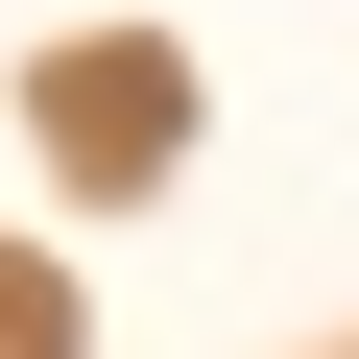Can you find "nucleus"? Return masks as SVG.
Returning <instances> with one entry per match:
<instances>
[{
  "label": "nucleus",
  "instance_id": "nucleus-1",
  "mask_svg": "<svg viewBox=\"0 0 359 359\" xmlns=\"http://www.w3.org/2000/svg\"><path fill=\"white\" fill-rule=\"evenodd\" d=\"M25 120H48V144H96V192H144V144L192 120V72H168V48H48V72H25Z\"/></svg>",
  "mask_w": 359,
  "mask_h": 359
},
{
  "label": "nucleus",
  "instance_id": "nucleus-2",
  "mask_svg": "<svg viewBox=\"0 0 359 359\" xmlns=\"http://www.w3.org/2000/svg\"><path fill=\"white\" fill-rule=\"evenodd\" d=\"M0 359H72V287H48L25 240H0Z\"/></svg>",
  "mask_w": 359,
  "mask_h": 359
}]
</instances>
